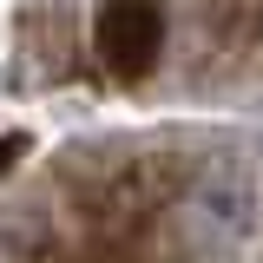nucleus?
I'll return each mask as SVG.
<instances>
[{"label": "nucleus", "mask_w": 263, "mask_h": 263, "mask_svg": "<svg viewBox=\"0 0 263 263\" xmlns=\"http://www.w3.org/2000/svg\"><path fill=\"white\" fill-rule=\"evenodd\" d=\"M257 217H263L257 164L237 145L191 152L178 158L158 211V263H217L257 237Z\"/></svg>", "instance_id": "nucleus-1"}, {"label": "nucleus", "mask_w": 263, "mask_h": 263, "mask_svg": "<svg viewBox=\"0 0 263 263\" xmlns=\"http://www.w3.org/2000/svg\"><path fill=\"white\" fill-rule=\"evenodd\" d=\"M92 53L99 66L119 79V86H138L164 53V13L158 0H105L92 20Z\"/></svg>", "instance_id": "nucleus-2"}, {"label": "nucleus", "mask_w": 263, "mask_h": 263, "mask_svg": "<svg viewBox=\"0 0 263 263\" xmlns=\"http://www.w3.org/2000/svg\"><path fill=\"white\" fill-rule=\"evenodd\" d=\"M20 152H27V138H20V132H7V138H0V178L13 171V158H20Z\"/></svg>", "instance_id": "nucleus-3"}]
</instances>
